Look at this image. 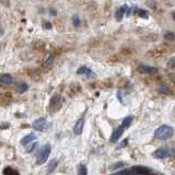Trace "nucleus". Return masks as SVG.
<instances>
[{
	"mask_svg": "<svg viewBox=\"0 0 175 175\" xmlns=\"http://www.w3.org/2000/svg\"><path fill=\"white\" fill-rule=\"evenodd\" d=\"M174 133V129L171 127V126L167 125H163L160 126L157 130L154 131V137L160 140H166V139H170Z\"/></svg>",
	"mask_w": 175,
	"mask_h": 175,
	"instance_id": "nucleus-1",
	"label": "nucleus"
},
{
	"mask_svg": "<svg viewBox=\"0 0 175 175\" xmlns=\"http://www.w3.org/2000/svg\"><path fill=\"white\" fill-rule=\"evenodd\" d=\"M49 154H50V146L47 144H45V146H43L42 148H41V150H39L38 154H37L36 163L38 165L44 164L47 161V159H48V157H49Z\"/></svg>",
	"mask_w": 175,
	"mask_h": 175,
	"instance_id": "nucleus-2",
	"label": "nucleus"
},
{
	"mask_svg": "<svg viewBox=\"0 0 175 175\" xmlns=\"http://www.w3.org/2000/svg\"><path fill=\"white\" fill-rule=\"evenodd\" d=\"M49 124L45 118H38V119L33 122V128L37 131H45L46 129H48Z\"/></svg>",
	"mask_w": 175,
	"mask_h": 175,
	"instance_id": "nucleus-3",
	"label": "nucleus"
},
{
	"mask_svg": "<svg viewBox=\"0 0 175 175\" xmlns=\"http://www.w3.org/2000/svg\"><path fill=\"white\" fill-rule=\"evenodd\" d=\"M155 159H165V158L169 155V151L164 148H160V149H157L152 154Z\"/></svg>",
	"mask_w": 175,
	"mask_h": 175,
	"instance_id": "nucleus-4",
	"label": "nucleus"
},
{
	"mask_svg": "<svg viewBox=\"0 0 175 175\" xmlns=\"http://www.w3.org/2000/svg\"><path fill=\"white\" fill-rule=\"evenodd\" d=\"M123 133H124V128L122 126H119L117 129H115V130L113 131V135L112 137H111V141H112V142H116L120 137L123 136Z\"/></svg>",
	"mask_w": 175,
	"mask_h": 175,
	"instance_id": "nucleus-5",
	"label": "nucleus"
},
{
	"mask_svg": "<svg viewBox=\"0 0 175 175\" xmlns=\"http://www.w3.org/2000/svg\"><path fill=\"white\" fill-rule=\"evenodd\" d=\"M0 83L5 84V86H11L13 83V78L8 73H3L0 76Z\"/></svg>",
	"mask_w": 175,
	"mask_h": 175,
	"instance_id": "nucleus-6",
	"label": "nucleus"
},
{
	"mask_svg": "<svg viewBox=\"0 0 175 175\" xmlns=\"http://www.w3.org/2000/svg\"><path fill=\"white\" fill-rule=\"evenodd\" d=\"M83 127H84V119L80 118L76 123L75 127H73V131H75L76 135H80V133H82V131H83Z\"/></svg>",
	"mask_w": 175,
	"mask_h": 175,
	"instance_id": "nucleus-7",
	"label": "nucleus"
},
{
	"mask_svg": "<svg viewBox=\"0 0 175 175\" xmlns=\"http://www.w3.org/2000/svg\"><path fill=\"white\" fill-rule=\"evenodd\" d=\"M131 171L139 175H148L151 173V171H150L149 169H147L146 166H135Z\"/></svg>",
	"mask_w": 175,
	"mask_h": 175,
	"instance_id": "nucleus-8",
	"label": "nucleus"
},
{
	"mask_svg": "<svg viewBox=\"0 0 175 175\" xmlns=\"http://www.w3.org/2000/svg\"><path fill=\"white\" fill-rule=\"evenodd\" d=\"M139 71L142 73H155L157 72V68L154 67H150V66H146V65H140L139 66Z\"/></svg>",
	"mask_w": 175,
	"mask_h": 175,
	"instance_id": "nucleus-9",
	"label": "nucleus"
},
{
	"mask_svg": "<svg viewBox=\"0 0 175 175\" xmlns=\"http://www.w3.org/2000/svg\"><path fill=\"white\" fill-rule=\"evenodd\" d=\"M77 73L78 75H86L88 78H90V77H94L95 75H94L93 72H92L91 69L86 68V67H80V68L77 70Z\"/></svg>",
	"mask_w": 175,
	"mask_h": 175,
	"instance_id": "nucleus-10",
	"label": "nucleus"
},
{
	"mask_svg": "<svg viewBox=\"0 0 175 175\" xmlns=\"http://www.w3.org/2000/svg\"><path fill=\"white\" fill-rule=\"evenodd\" d=\"M35 139H36V136L34 133H29V135H26V136H24L21 139V144L22 146H26V144H29L33 140H35Z\"/></svg>",
	"mask_w": 175,
	"mask_h": 175,
	"instance_id": "nucleus-11",
	"label": "nucleus"
},
{
	"mask_svg": "<svg viewBox=\"0 0 175 175\" xmlns=\"http://www.w3.org/2000/svg\"><path fill=\"white\" fill-rule=\"evenodd\" d=\"M60 102H61V100H60V97L58 95V94H56V95H54L53 97V99L50 100V106H55V105H57L58 108H59L60 106Z\"/></svg>",
	"mask_w": 175,
	"mask_h": 175,
	"instance_id": "nucleus-12",
	"label": "nucleus"
},
{
	"mask_svg": "<svg viewBox=\"0 0 175 175\" xmlns=\"http://www.w3.org/2000/svg\"><path fill=\"white\" fill-rule=\"evenodd\" d=\"M27 89H29V86L26 83H24V82H22V83H19L18 84V88H16V91H18V93H24V92L27 91Z\"/></svg>",
	"mask_w": 175,
	"mask_h": 175,
	"instance_id": "nucleus-13",
	"label": "nucleus"
},
{
	"mask_svg": "<svg viewBox=\"0 0 175 175\" xmlns=\"http://www.w3.org/2000/svg\"><path fill=\"white\" fill-rule=\"evenodd\" d=\"M3 175H20V174H19L18 171H16L14 169H12V167L8 166L3 170Z\"/></svg>",
	"mask_w": 175,
	"mask_h": 175,
	"instance_id": "nucleus-14",
	"label": "nucleus"
},
{
	"mask_svg": "<svg viewBox=\"0 0 175 175\" xmlns=\"http://www.w3.org/2000/svg\"><path fill=\"white\" fill-rule=\"evenodd\" d=\"M131 123H133V117H126L125 119L123 120V124H122V127H123L124 129L128 128L129 126L131 125Z\"/></svg>",
	"mask_w": 175,
	"mask_h": 175,
	"instance_id": "nucleus-15",
	"label": "nucleus"
},
{
	"mask_svg": "<svg viewBox=\"0 0 175 175\" xmlns=\"http://www.w3.org/2000/svg\"><path fill=\"white\" fill-rule=\"evenodd\" d=\"M86 174H88V170H86V165H83V164H80V165H79L78 175H86Z\"/></svg>",
	"mask_w": 175,
	"mask_h": 175,
	"instance_id": "nucleus-16",
	"label": "nucleus"
},
{
	"mask_svg": "<svg viewBox=\"0 0 175 175\" xmlns=\"http://www.w3.org/2000/svg\"><path fill=\"white\" fill-rule=\"evenodd\" d=\"M137 14H138L139 16H141V18H144V19L149 18V13L147 12L146 10H142V9H139V10L137 11Z\"/></svg>",
	"mask_w": 175,
	"mask_h": 175,
	"instance_id": "nucleus-17",
	"label": "nucleus"
},
{
	"mask_svg": "<svg viewBox=\"0 0 175 175\" xmlns=\"http://www.w3.org/2000/svg\"><path fill=\"white\" fill-rule=\"evenodd\" d=\"M56 166H57V161H56V160H53V161H50L49 164H48V172H52V171H54L56 169Z\"/></svg>",
	"mask_w": 175,
	"mask_h": 175,
	"instance_id": "nucleus-18",
	"label": "nucleus"
},
{
	"mask_svg": "<svg viewBox=\"0 0 175 175\" xmlns=\"http://www.w3.org/2000/svg\"><path fill=\"white\" fill-rule=\"evenodd\" d=\"M159 92L161 94H167L169 92H170V90H169V88H167L166 86H164V84H162V86H159Z\"/></svg>",
	"mask_w": 175,
	"mask_h": 175,
	"instance_id": "nucleus-19",
	"label": "nucleus"
},
{
	"mask_svg": "<svg viewBox=\"0 0 175 175\" xmlns=\"http://www.w3.org/2000/svg\"><path fill=\"white\" fill-rule=\"evenodd\" d=\"M72 23L76 27H79V25H80V18H79L77 14H75V16H72Z\"/></svg>",
	"mask_w": 175,
	"mask_h": 175,
	"instance_id": "nucleus-20",
	"label": "nucleus"
},
{
	"mask_svg": "<svg viewBox=\"0 0 175 175\" xmlns=\"http://www.w3.org/2000/svg\"><path fill=\"white\" fill-rule=\"evenodd\" d=\"M36 147H37V142H34V144H30V146L26 147L25 150H26V152H32Z\"/></svg>",
	"mask_w": 175,
	"mask_h": 175,
	"instance_id": "nucleus-21",
	"label": "nucleus"
},
{
	"mask_svg": "<svg viewBox=\"0 0 175 175\" xmlns=\"http://www.w3.org/2000/svg\"><path fill=\"white\" fill-rule=\"evenodd\" d=\"M123 16H124L123 12H122V11H120L119 9H118V10L116 11V13H115V18L117 19V21H120V20H122V18H123Z\"/></svg>",
	"mask_w": 175,
	"mask_h": 175,
	"instance_id": "nucleus-22",
	"label": "nucleus"
},
{
	"mask_svg": "<svg viewBox=\"0 0 175 175\" xmlns=\"http://www.w3.org/2000/svg\"><path fill=\"white\" fill-rule=\"evenodd\" d=\"M53 61H54V57H53V56H49V57H48V59L46 60V63L44 64V66H45V67H49V66L53 64Z\"/></svg>",
	"mask_w": 175,
	"mask_h": 175,
	"instance_id": "nucleus-23",
	"label": "nucleus"
},
{
	"mask_svg": "<svg viewBox=\"0 0 175 175\" xmlns=\"http://www.w3.org/2000/svg\"><path fill=\"white\" fill-rule=\"evenodd\" d=\"M124 163L123 162H118V163H116V164H114L112 167H111V170H116V169H119V167H122V166H124Z\"/></svg>",
	"mask_w": 175,
	"mask_h": 175,
	"instance_id": "nucleus-24",
	"label": "nucleus"
},
{
	"mask_svg": "<svg viewBox=\"0 0 175 175\" xmlns=\"http://www.w3.org/2000/svg\"><path fill=\"white\" fill-rule=\"evenodd\" d=\"M167 66H169V67H174V66H175V57H172L170 60H169Z\"/></svg>",
	"mask_w": 175,
	"mask_h": 175,
	"instance_id": "nucleus-25",
	"label": "nucleus"
},
{
	"mask_svg": "<svg viewBox=\"0 0 175 175\" xmlns=\"http://www.w3.org/2000/svg\"><path fill=\"white\" fill-rule=\"evenodd\" d=\"M164 37H165V39H170V41H172V39H174V34H173V33H166Z\"/></svg>",
	"mask_w": 175,
	"mask_h": 175,
	"instance_id": "nucleus-26",
	"label": "nucleus"
},
{
	"mask_svg": "<svg viewBox=\"0 0 175 175\" xmlns=\"http://www.w3.org/2000/svg\"><path fill=\"white\" fill-rule=\"evenodd\" d=\"M44 26H45V29H52V24L49 23V22H45L44 23Z\"/></svg>",
	"mask_w": 175,
	"mask_h": 175,
	"instance_id": "nucleus-27",
	"label": "nucleus"
},
{
	"mask_svg": "<svg viewBox=\"0 0 175 175\" xmlns=\"http://www.w3.org/2000/svg\"><path fill=\"white\" fill-rule=\"evenodd\" d=\"M8 127H9V124H5V125H2V124H0V128L5 129V128H8Z\"/></svg>",
	"mask_w": 175,
	"mask_h": 175,
	"instance_id": "nucleus-28",
	"label": "nucleus"
},
{
	"mask_svg": "<svg viewBox=\"0 0 175 175\" xmlns=\"http://www.w3.org/2000/svg\"><path fill=\"white\" fill-rule=\"evenodd\" d=\"M49 12H50V14H54V16H55V14H56V11L52 10V9H50V10H49Z\"/></svg>",
	"mask_w": 175,
	"mask_h": 175,
	"instance_id": "nucleus-29",
	"label": "nucleus"
},
{
	"mask_svg": "<svg viewBox=\"0 0 175 175\" xmlns=\"http://www.w3.org/2000/svg\"><path fill=\"white\" fill-rule=\"evenodd\" d=\"M172 18H173V20L175 21V11H173V12H172Z\"/></svg>",
	"mask_w": 175,
	"mask_h": 175,
	"instance_id": "nucleus-30",
	"label": "nucleus"
}]
</instances>
